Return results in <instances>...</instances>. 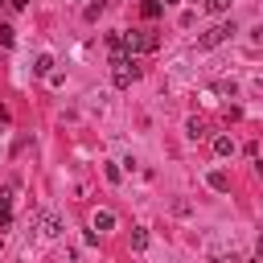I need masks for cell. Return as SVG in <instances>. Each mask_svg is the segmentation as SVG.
<instances>
[{
  "label": "cell",
  "instance_id": "cell-12",
  "mask_svg": "<svg viewBox=\"0 0 263 263\" xmlns=\"http://www.w3.org/2000/svg\"><path fill=\"white\" fill-rule=\"evenodd\" d=\"M148 247V230H132V251H144Z\"/></svg>",
  "mask_w": 263,
  "mask_h": 263
},
{
  "label": "cell",
  "instance_id": "cell-8",
  "mask_svg": "<svg viewBox=\"0 0 263 263\" xmlns=\"http://www.w3.org/2000/svg\"><path fill=\"white\" fill-rule=\"evenodd\" d=\"M214 152L218 156H234V140L230 136H214Z\"/></svg>",
  "mask_w": 263,
  "mask_h": 263
},
{
  "label": "cell",
  "instance_id": "cell-10",
  "mask_svg": "<svg viewBox=\"0 0 263 263\" xmlns=\"http://www.w3.org/2000/svg\"><path fill=\"white\" fill-rule=\"evenodd\" d=\"M49 70H53V58H49V53H41V58L33 62V74H41V78H49Z\"/></svg>",
  "mask_w": 263,
  "mask_h": 263
},
{
  "label": "cell",
  "instance_id": "cell-15",
  "mask_svg": "<svg viewBox=\"0 0 263 263\" xmlns=\"http://www.w3.org/2000/svg\"><path fill=\"white\" fill-rule=\"evenodd\" d=\"M205 8H210V12H226V8H230V0H205Z\"/></svg>",
  "mask_w": 263,
  "mask_h": 263
},
{
  "label": "cell",
  "instance_id": "cell-3",
  "mask_svg": "<svg viewBox=\"0 0 263 263\" xmlns=\"http://www.w3.org/2000/svg\"><path fill=\"white\" fill-rule=\"evenodd\" d=\"M230 33H234V25H230V21H222V25H214V29H205V33L197 37V49H214V45H222Z\"/></svg>",
  "mask_w": 263,
  "mask_h": 263
},
{
  "label": "cell",
  "instance_id": "cell-7",
  "mask_svg": "<svg viewBox=\"0 0 263 263\" xmlns=\"http://www.w3.org/2000/svg\"><path fill=\"white\" fill-rule=\"evenodd\" d=\"M205 181H210V189H218V193H226V189H230V177H226L222 168H214V173H210Z\"/></svg>",
  "mask_w": 263,
  "mask_h": 263
},
{
  "label": "cell",
  "instance_id": "cell-5",
  "mask_svg": "<svg viewBox=\"0 0 263 263\" xmlns=\"http://www.w3.org/2000/svg\"><path fill=\"white\" fill-rule=\"evenodd\" d=\"M12 222V189H0V230H8Z\"/></svg>",
  "mask_w": 263,
  "mask_h": 263
},
{
  "label": "cell",
  "instance_id": "cell-9",
  "mask_svg": "<svg viewBox=\"0 0 263 263\" xmlns=\"http://www.w3.org/2000/svg\"><path fill=\"white\" fill-rule=\"evenodd\" d=\"M140 12H144L148 21H156V16L164 12V0H144V4H140Z\"/></svg>",
  "mask_w": 263,
  "mask_h": 263
},
{
  "label": "cell",
  "instance_id": "cell-2",
  "mask_svg": "<svg viewBox=\"0 0 263 263\" xmlns=\"http://www.w3.org/2000/svg\"><path fill=\"white\" fill-rule=\"evenodd\" d=\"M123 41H127V49H132V53H152V49L160 45L152 29H132V33H123Z\"/></svg>",
  "mask_w": 263,
  "mask_h": 263
},
{
  "label": "cell",
  "instance_id": "cell-13",
  "mask_svg": "<svg viewBox=\"0 0 263 263\" xmlns=\"http://www.w3.org/2000/svg\"><path fill=\"white\" fill-rule=\"evenodd\" d=\"M99 12H103V0H99V4H86V12H82V16H86V21H99Z\"/></svg>",
  "mask_w": 263,
  "mask_h": 263
},
{
  "label": "cell",
  "instance_id": "cell-1",
  "mask_svg": "<svg viewBox=\"0 0 263 263\" xmlns=\"http://www.w3.org/2000/svg\"><path fill=\"white\" fill-rule=\"evenodd\" d=\"M136 74H140V70H136V53H115V58H111V82H115L119 90L132 86Z\"/></svg>",
  "mask_w": 263,
  "mask_h": 263
},
{
  "label": "cell",
  "instance_id": "cell-4",
  "mask_svg": "<svg viewBox=\"0 0 263 263\" xmlns=\"http://www.w3.org/2000/svg\"><path fill=\"white\" fill-rule=\"evenodd\" d=\"M37 226H41L45 238H58V234H62V218H58L53 210H41V214H37Z\"/></svg>",
  "mask_w": 263,
  "mask_h": 263
},
{
  "label": "cell",
  "instance_id": "cell-11",
  "mask_svg": "<svg viewBox=\"0 0 263 263\" xmlns=\"http://www.w3.org/2000/svg\"><path fill=\"white\" fill-rule=\"evenodd\" d=\"M185 132H189V140H201V136H205V123H201V119H189Z\"/></svg>",
  "mask_w": 263,
  "mask_h": 263
},
{
  "label": "cell",
  "instance_id": "cell-6",
  "mask_svg": "<svg viewBox=\"0 0 263 263\" xmlns=\"http://www.w3.org/2000/svg\"><path fill=\"white\" fill-rule=\"evenodd\" d=\"M90 226H95V230H111V226H115V214H111V210H95Z\"/></svg>",
  "mask_w": 263,
  "mask_h": 263
},
{
  "label": "cell",
  "instance_id": "cell-17",
  "mask_svg": "<svg viewBox=\"0 0 263 263\" xmlns=\"http://www.w3.org/2000/svg\"><path fill=\"white\" fill-rule=\"evenodd\" d=\"M255 173H259V177H263V156H255Z\"/></svg>",
  "mask_w": 263,
  "mask_h": 263
},
{
  "label": "cell",
  "instance_id": "cell-16",
  "mask_svg": "<svg viewBox=\"0 0 263 263\" xmlns=\"http://www.w3.org/2000/svg\"><path fill=\"white\" fill-rule=\"evenodd\" d=\"M119 177H123V168H119V164H107V181H111V185H115V181H119Z\"/></svg>",
  "mask_w": 263,
  "mask_h": 263
},
{
  "label": "cell",
  "instance_id": "cell-14",
  "mask_svg": "<svg viewBox=\"0 0 263 263\" xmlns=\"http://www.w3.org/2000/svg\"><path fill=\"white\" fill-rule=\"evenodd\" d=\"M214 90H218V95H234V82H230V78H222V82H214Z\"/></svg>",
  "mask_w": 263,
  "mask_h": 263
},
{
  "label": "cell",
  "instance_id": "cell-18",
  "mask_svg": "<svg viewBox=\"0 0 263 263\" xmlns=\"http://www.w3.org/2000/svg\"><path fill=\"white\" fill-rule=\"evenodd\" d=\"M8 4H12V8H25V4H29V0H8Z\"/></svg>",
  "mask_w": 263,
  "mask_h": 263
}]
</instances>
